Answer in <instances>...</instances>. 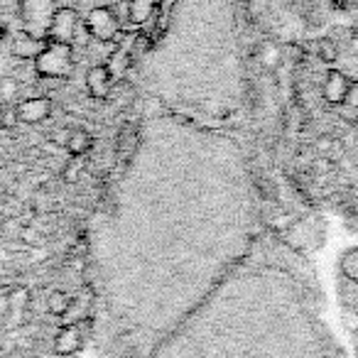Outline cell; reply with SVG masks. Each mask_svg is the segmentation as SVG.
I'll use <instances>...</instances> for the list:
<instances>
[{"label": "cell", "mask_w": 358, "mask_h": 358, "mask_svg": "<svg viewBox=\"0 0 358 358\" xmlns=\"http://www.w3.org/2000/svg\"><path fill=\"white\" fill-rule=\"evenodd\" d=\"M35 69L40 76L47 79H64L74 69V50L64 42H50L47 40L45 50L35 57Z\"/></svg>", "instance_id": "6da1fadb"}, {"label": "cell", "mask_w": 358, "mask_h": 358, "mask_svg": "<svg viewBox=\"0 0 358 358\" xmlns=\"http://www.w3.org/2000/svg\"><path fill=\"white\" fill-rule=\"evenodd\" d=\"M86 30L94 40L99 42H113L120 32V17L113 8H94L86 17Z\"/></svg>", "instance_id": "7a4b0ae2"}, {"label": "cell", "mask_w": 358, "mask_h": 358, "mask_svg": "<svg viewBox=\"0 0 358 358\" xmlns=\"http://www.w3.org/2000/svg\"><path fill=\"white\" fill-rule=\"evenodd\" d=\"M55 10L57 8L52 6V0H22V17H25L27 32L47 40V27Z\"/></svg>", "instance_id": "3957f363"}, {"label": "cell", "mask_w": 358, "mask_h": 358, "mask_svg": "<svg viewBox=\"0 0 358 358\" xmlns=\"http://www.w3.org/2000/svg\"><path fill=\"white\" fill-rule=\"evenodd\" d=\"M76 30H79V15H76L74 8H57L50 20V27H47V40L71 45Z\"/></svg>", "instance_id": "277c9868"}, {"label": "cell", "mask_w": 358, "mask_h": 358, "mask_svg": "<svg viewBox=\"0 0 358 358\" xmlns=\"http://www.w3.org/2000/svg\"><path fill=\"white\" fill-rule=\"evenodd\" d=\"M15 113H17V123H27V125H35L42 123V120L50 118L52 113V101L47 96H35V99H25L15 106Z\"/></svg>", "instance_id": "5b68a950"}, {"label": "cell", "mask_w": 358, "mask_h": 358, "mask_svg": "<svg viewBox=\"0 0 358 358\" xmlns=\"http://www.w3.org/2000/svg\"><path fill=\"white\" fill-rule=\"evenodd\" d=\"M113 89V74L106 64H96L86 71V91H89L91 99L106 101Z\"/></svg>", "instance_id": "8992f818"}, {"label": "cell", "mask_w": 358, "mask_h": 358, "mask_svg": "<svg viewBox=\"0 0 358 358\" xmlns=\"http://www.w3.org/2000/svg\"><path fill=\"white\" fill-rule=\"evenodd\" d=\"M348 84H351V79L343 71L331 69L327 74V81H324V101L331 106H341L343 99H346Z\"/></svg>", "instance_id": "52a82bcc"}, {"label": "cell", "mask_w": 358, "mask_h": 358, "mask_svg": "<svg viewBox=\"0 0 358 358\" xmlns=\"http://www.w3.org/2000/svg\"><path fill=\"white\" fill-rule=\"evenodd\" d=\"M45 45H47L45 37H37L25 30V32H20V35H15V40H13V55L20 57V59L35 62V57L45 50Z\"/></svg>", "instance_id": "ba28073f"}, {"label": "cell", "mask_w": 358, "mask_h": 358, "mask_svg": "<svg viewBox=\"0 0 358 358\" xmlns=\"http://www.w3.org/2000/svg\"><path fill=\"white\" fill-rule=\"evenodd\" d=\"M81 341H84L81 329L76 327V324H69V327H64L59 334H57L55 351L59 353V356H71V353H76L81 348Z\"/></svg>", "instance_id": "9c48e42d"}, {"label": "cell", "mask_w": 358, "mask_h": 358, "mask_svg": "<svg viewBox=\"0 0 358 358\" xmlns=\"http://www.w3.org/2000/svg\"><path fill=\"white\" fill-rule=\"evenodd\" d=\"M138 143H140V135L135 130V125H125L118 135V143H115V155H118V162H128L133 157V152L138 150Z\"/></svg>", "instance_id": "30bf717a"}, {"label": "cell", "mask_w": 358, "mask_h": 358, "mask_svg": "<svg viewBox=\"0 0 358 358\" xmlns=\"http://www.w3.org/2000/svg\"><path fill=\"white\" fill-rule=\"evenodd\" d=\"M64 145L71 157H84L91 150V145H94V138H91V133H86V130H74V133L66 135Z\"/></svg>", "instance_id": "8fae6325"}, {"label": "cell", "mask_w": 358, "mask_h": 358, "mask_svg": "<svg viewBox=\"0 0 358 358\" xmlns=\"http://www.w3.org/2000/svg\"><path fill=\"white\" fill-rule=\"evenodd\" d=\"M155 0H130L128 3V20L135 25H145L152 15Z\"/></svg>", "instance_id": "7c38bea8"}, {"label": "cell", "mask_w": 358, "mask_h": 358, "mask_svg": "<svg viewBox=\"0 0 358 358\" xmlns=\"http://www.w3.org/2000/svg\"><path fill=\"white\" fill-rule=\"evenodd\" d=\"M341 118L348 120V123L358 120V81L348 84L346 99H343V103H341Z\"/></svg>", "instance_id": "4fadbf2b"}, {"label": "cell", "mask_w": 358, "mask_h": 358, "mask_svg": "<svg viewBox=\"0 0 358 358\" xmlns=\"http://www.w3.org/2000/svg\"><path fill=\"white\" fill-rule=\"evenodd\" d=\"M47 309H50V314H55V317H64L71 309V297L66 292H62V289H57V292H52L50 297H47Z\"/></svg>", "instance_id": "5bb4252c"}, {"label": "cell", "mask_w": 358, "mask_h": 358, "mask_svg": "<svg viewBox=\"0 0 358 358\" xmlns=\"http://www.w3.org/2000/svg\"><path fill=\"white\" fill-rule=\"evenodd\" d=\"M106 66L110 69V74H113V79H118V76H123V71L130 66V52L125 50H115L113 55L108 57V62H106Z\"/></svg>", "instance_id": "9a60e30c"}, {"label": "cell", "mask_w": 358, "mask_h": 358, "mask_svg": "<svg viewBox=\"0 0 358 358\" xmlns=\"http://www.w3.org/2000/svg\"><path fill=\"white\" fill-rule=\"evenodd\" d=\"M341 270H343V275H346L348 280L358 282V248H351V250H346V253H343Z\"/></svg>", "instance_id": "2e32d148"}, {"label": "cell", "mask_w": 358, "mask_h": 358, "mask_svg": "<svg viewBox=\"0 0 358 358\" xmlns=\"http://www.w3.org/2000/svg\"><path fill=\"white\" fill-rule=\"evenodd\" d=\"M17 91H20V84H17L15 79H10V76L0 79V103L3 106L13 103V101L17 99Z\"/></svg>", "instance_id": "e0dca14e"}, {"label": "cell", "mask_w": 358, "mask_h": 358, "mask_svg": "<svg viewBox=\"0 0 358 358\" xmlns=\"http://www.w3.org/2000/svg\"><path fill=\"white\" fill-rule=\"evenodd\" d=\"M317 57L327 64H334L338 59V47L334 40H319L317 42Z\"/></svg>", "instance_id": "ac0fdd59"}, {"label": "cell", "mask_w": 358, "mask_h": 358, "mask_svg": "<svg viewBox=\"0 0 358 358\" xmlns=\"http://www.w3.org/2000/svg\"><path fill=\"white\" fill-rule=\"evenodd\" d=\"M260 62H263V66H268V69H273V66H278L280 62V50L275 45H263V50H260Z\"/></svg>", "instance_id": "d6986e66"}, {"label": "cell", "mask_w": 358, "mask_h": 358, "mask_svg": "<svg viewBox=\"0 0 358 358\" xmlns=\"http://www.w3.org/2000/svg\"><path fill=\"white\" fill-rule=\"evenodd\" d=\"M79 172H81V162H79V157H76L74 162H71L69 167L64 169V179H66V182H76V177H79Z\"/></svg>", "instance_id": "ffe728a7"}, {"label": "cell", "mask_w": 358, "mask_h": 358, "mask_svg": "<svg viewBox=\"0 0 358 358\" xmlns=\"http://www.w3.org/2000/svg\"><path fill=\"white\" fill-rule=\"evenodd\" d=\"M334 6H336L338 10H346V8L353 6V0H334Z\"/></svg>", "instance_id": "44dd1931"}, {"label": "cell", "mask_w": 358, "mask_h": 358, "mask_svg": "<svg viewBox=\"0 0 358 358\" xmlns=\"http://www.w3.org/2000/svg\"><path fill=\"white\" fill-rule=\"evenodd\" d=\"M0 37H3V25H0Z\"/></svg>", "instance_id": "7402d4cb"}]
</instances>
